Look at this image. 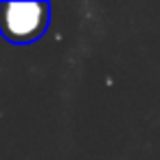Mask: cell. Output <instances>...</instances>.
I'll use <instances>...</instances> for the list:
<instances>
[{
    "instance_id": "cell-1",
    "label": "cell",
    "mask_w": 160,
    "mask_h": 160,
    "mask_svg": "<svg viewBox=\"0 0 160 160\" xmlns=\"http://www.w3.org/2000/svg\"><path fill=\"white\" fill-rule=\"evenodd\" d=\"M48 22V2H0V33L13 44H31L40 40Z\"/></svg>"
}]
</instances>
